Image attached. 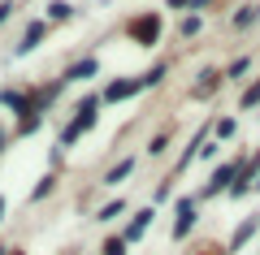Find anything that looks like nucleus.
Here are the masks:
<instances>
[{"label":"nucleus","mask_w":260,"mask_h":255,"mask_svg":"<svg viewBox=\"0 0 260 255\" xmlns=\"http://www.w3.org/2000/svg\"><path fill=\"white\" fill-rule=\"evenodd\" d=\"M95 108H100V100H95V95H91V100H83V104H78V117H74L70 126L61 130V147H70V143H74L78 134H87V130L95 126Z\"/></svg>","instance_id":"1"},{"label":"nucleus","mask_w":260,"mask_h":255,"mask_svg":"<svg viewBox=\"0 0 260 255\" xmlns=\"http://www.w3.org/2000/svg\"><path fill=\"white\" fill-rule=\"evenodd\" d=\"M130 35H135V44L152 48L160 39V13H143V18H135V22H130Z\"/></svg>","instance_id":"2"},{"label":"nucleus","mask_w":260,"mask_h":255,"mask_svg":"<svg viewBox=\"0 0 260 255\" xmlns=\"http://www.w3.org/2000/svg\"><path fill=\"white\" fill-rule=\"evenodd\" d=\"M143 87H148V82H143V78H121V82H113L109 91L100 95V104H117V100H126V95L143 91Z\"/></svg>","instance_id":"3"},{"label":"nucleus","mask_w":260,"mask_h":255,"mask_svg":"<svg viewBox=\"0 0 260 255\" xmlns=\"http://www.w3.org/2000/svg\"><path fill=\"white\" fill-rule=\"evenodd\" d=\"M44 35H48V26H44V22H35V26H26V35H22L18 52H30V48H39V44H44Z\"/></svg>","instance_id":"4"},{"label":"nucleus","mask_w":260,"mask_h":255,"mask_svg":"<svg viewBox=\"0 0 260 255\" xmlns=\"http://www.w3.org/2000/svg\"><path fill=\"white\" fill-rule=\"evenodd\" d=\"M191 225H195V199H182V208H178V225H174V234L182 238Z\"/></svg>","instance_id":"5"},{"label":"nucleus","mask_w":260,"mask_h":255,"mask_svg":"<svg viewBox=\"0 0 260 255\" xmlns=\"http://www.w3.org/2000/svg\"><path fill=\"white\" fill-rule=\"evenodd\" d=\"M95 69H100V61H91V56H87V61H78V65H70V69H65V82H78V78H91Z\"/></svg>","instance_id":"6"},{"label":"nucleus","mask_w":260,"mask_h":255,"mask_svg":"<svg viewBox=\"0 0 260 255\" xmlns=\"http://www.w3.org/2000/svg\"><path fill=\"white\" fill-rule=\"evenodd\" d=\"M148 225H152V212H139V216L126 225V242H139V238L148 234Z\"/></svg>","instance_id":"7"},{"label":"nucleus","mask_w":260,"mask_h":255,"mask_svg":"<svg viewBox=\"0 0 260 255\" xmlns=\"http://www.w3.org/2000/svg\"><path fill=\"white\" fill-rule=\"evenodd\" d=\"M230 177H234V169H230V164H225V169H217V173H213V182L204 186V195H217V191H225V186H230Z\"/></svg>","instance_id":"8"},{"label":"nucleus","mask_w":260,"mask_h":255,"mask_svg":"<svg viewBox=\"0 0 260 255\" xmlns=\"http://www.w3.org/2000/svg\"><path fill=\"white\" fill-rule=\"evenodd\" d=\"M126 173H135V160H121V164H113L109 173H104V186H117Z\"/></svg>","instance_id":"9"},{"label":"nucleus","mask_w":260,"mask_h":255,"mask_svg":"<svg viewBox=\"0 0 260 255\" xmlns=\"http://www.w3.org/2000/svg\"><path fill=\"white\" fill-rule=\"evenodd\" d=\"M48 18H52V22H70V18H74V9H70L65 0H56V5H48Z\"/></svg>","instance_id":"10"},{"label":"nucleus","mask_w":260,"mask_h":255,"mask_svg":"<svg viewBox=\"0 0 260 255\" xmlns=\"http://www.w3.org/2000/svg\"><path fill=\"white\" fill-rule=\"evenodd\" d=\"M256 229H260V221H256V216H247V221H243V229L234 234V246H243V242H247L251 234H256Z\"/></svg>","instance_id":"11"},{"label":"nucleus","mask_w":260,"mask_h":255,"mask_svg":"<svg viewBox=\"0 0 260 255\" xmlns=\"http://www.w3.org/2000/svg\"><path fill=\"white\" fill-rule=\"evenodd\" d=\"M217 78H221V74H204V78H200V87H195V91H200V95H213V91H217Z\"/></svg>","instance_id":"12"},{"label":"nucleus","mask_w":260,"mask_h":255,"mask_svg":"<svg viewBox=\"0 0 260 255\" xmlns=\"http://www.w3.org/2000/svg\"><path fill=\"white\" fill-rule=\"evenodd\" d=\"M260 18V9L251 5V9H243V13H234V26H251V22Z\"/></svg>","instance_id":"13"},{"label":"nucleus","mask_w":260,"mask_h":255,"mask_svg":"<svg viewBox=\"0 0 260 255\" xmlns=\"http://www.w3.org/2000/svg\"><path fill=\"white\" fill-rule=\"evenodd\" d=\"M104 255H126V238H109L104 242Z\"/></svg>","instance_id":"14"},{"label":"nucleus","mask_w":260,"mask_h":255,"mask_svg":"<svg viewBox=\"0 0 260 255\" xmlns=\"http://www.w3.org/2000/svg\"><path fill=\"white\" fill-rule=\"evenodd\" d=\"M256 104H260V82L247 87V95H243V108H256Z\"/></svg>","instance_id":"15"},{"label":"nucleus","mask_w":260,"mask_h":255,"mask_svg":"<svg viewBox=\"0 0 260 255\" xmlns=\"http://www.w3.org/2000/svg\"><path fill=\"white\" fill-rule=\"evenodd\" d=\"M117 212H121V199H113L109 208H100V221H113V216H117Z\"/></svg>","instance_id":"16"},{"label":"nucleus","mask_w":260,"mask_h":255,"mask_svg":"<svg viewBox=\"0 0 260 255\" xmlns=\"http://www.w3.org/2000/svg\"><path fill=\"white\" fill-rule=\"evenodd\" d=\"M200 26H204V22H200V13H195V18H186V22H182V35H195Z\"/></svg>","instance_id":"17"},{"label":"nucleus","mask_w":260,"mask_h":255,"mask_svg":"<svg viewBox=\"0 0 260 255\" xmlns=\"http://www.w3.org/2000/svg\"><path fill=\"white\" fill-rule=\"evenodd\" d=\"M243 74H247V61H234V65H230V78H234V82H239V78H243Z\"/></svg>","instance_id":"18"},{"label":"nucleus","mask_w":260,"mask_h":255,"mask_svg":"<svg viewBox=\"0 0 260 255\" xmlns=\"http://www.w3.org/2000/svg\"><path fill=\"white\" fill-rule=\"evenodd\" d=\"M191 5H195V9H204V5H213V0H191Z\"/></svg>","instance_id":"19"},{"label":"nucleus","mask_w":260,"mask_h":255,"mask_svg":"<svg viewBox=\"0 0 260 255\" xmlns=\"http://www.w3.org/2000/svg\"><path fill=\"white\" fill-rule=\"evenodd\" d=\"M169 5H174V9H178V5H191V0H169Z\"/></svg>","instance_id":"20"},{"label":"nucleus","mask_w":260,"mask_h":255,"mask_svg":"<svg viewBox=\"0 0 260 255\" xmlns=\"http://www.w3.org/2000/svg\"><path fill=\"white\" fill-rule=\"evenodd\" d=\"M0 147H5V134H0Z\"/></svg>","instance_id":"21"}]
</instances>
